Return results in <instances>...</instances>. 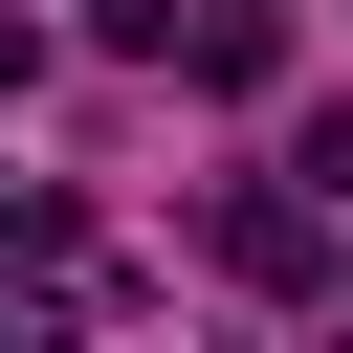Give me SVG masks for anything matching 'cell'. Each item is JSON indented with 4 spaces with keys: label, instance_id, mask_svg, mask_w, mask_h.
<instances>
[{
    "label": "cell",
    "instance_id": "cell-1",
    "mask_svg": "<svg viewBox=\"0 0 353 353\" xmlns=\"http://www.w3.org/2000/svg\"><path fill=\"white\" fill-rule=\"evenodd\" d=\"M176 66H199V88H265V66H287V0H199Z\"/></svg>",
    "mask_w": 353,
    "mask_h": 353
},
{
    "label": "cell",
    "instance_id": "cell-2",
    "mask_svg": "<svg viewBox=\"0 0 353 353\" xmlns=\"http://www.w3.org/2000/svg\"><path fill=\"white\" fill-rule=\"evenodd\" d=\"M221 265H243V287H309L331 221H309V199H221Z\"/></svg>",
    "mask_w": 353,
    "mask_h": 353
},
{
    "label": "cell",
    "instance_id": "cell-3",
    "mask_svg": "<svg viewBox=\"0 0 353 353\" xmlns=\"http://www.w3.org/2000/svg\"><path fill=\"white\" fill-rule=\"evenodd\" d=\"M22 88H44V22H0V110H22Z\"/></svg>",
    "mask_w": 353,
    "mask_h": 353
}]
</instances>
